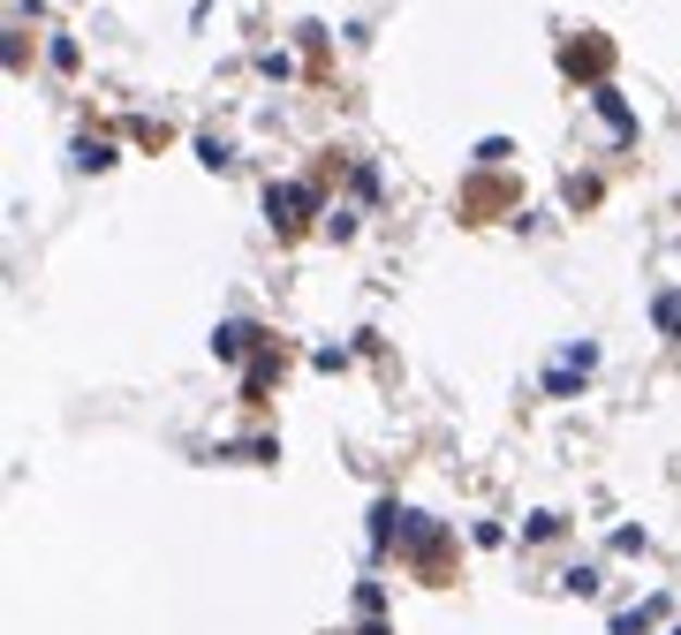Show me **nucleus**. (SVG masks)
I'll return each mask as SVG.
<instances>
[{
	"label": "nucleus",
	"mask_w": 681,
	"mask_h": 635,
	"mask_svg": "<svg viewBox=\"0 0 681 635\" xmlns=\"http://www.w3.org/2000/svg\"><path fill=\"white\" fill-rule=\"evenodd\" d=\"M659 325H667V333H681V296H667V303H659Z\"/></svg>",
	"instance_id": "1"
}]
</instances>
